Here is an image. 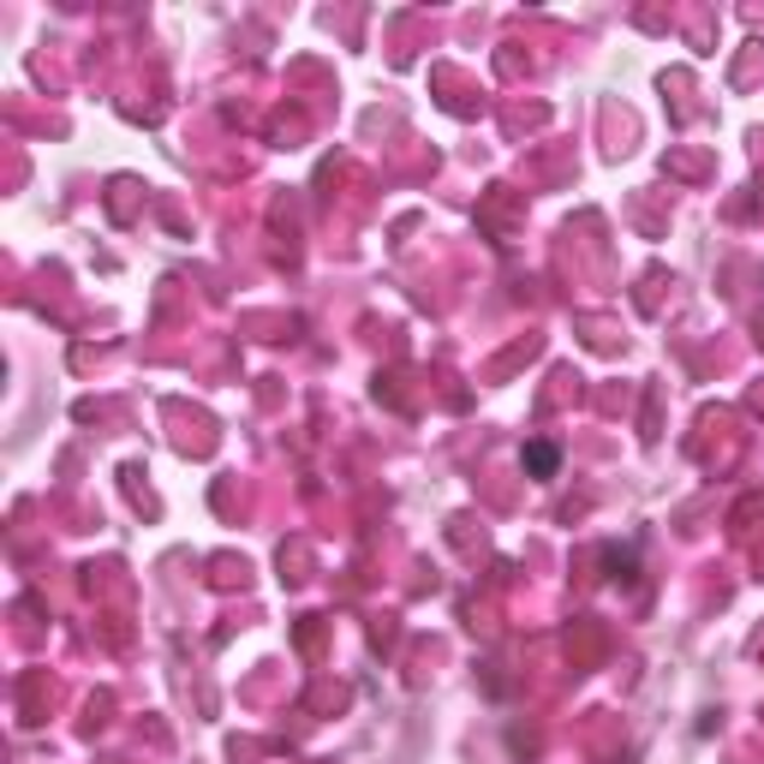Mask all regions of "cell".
Returning a JSON list of instances; mask_svg holds the SVG:
<instances>
[{"label":"cell","mask_w":764,"mask_h":764,"mask_svg":"<svg viewBox=\"0 0 764 764\" xmlns=\"http://www.w3.org/2000/svg\"><path fill=\"white\" fill-rule=\"evenodd\" d=\"M520 461H526V473H532V478H556L562 454H556L550 442H526V454H520Z\"/></svg>","instance_id":"1"}]
</instances>
